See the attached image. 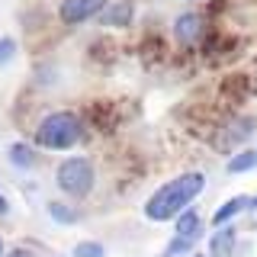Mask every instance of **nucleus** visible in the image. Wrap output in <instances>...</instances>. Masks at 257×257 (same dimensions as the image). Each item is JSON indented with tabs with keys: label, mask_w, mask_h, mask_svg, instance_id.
Wrapping results in <instances>:
<instances>
[{
	"label": "nucleus",
	"mask_w": 257,
	"mask_h": 257,
	"mask_svg": "<svg viewBox=\"0 0 257 257\" xmlns=\"http://www.w3.org/2000/svg\"><path fill=\"white\" fill-rule=\"evenodd\" d=\"M206 187V177L199 171H187L180 177H174V180L161 183V187L148 196V203H145V215H148L151 222H171L177 215L183 212V209H190V203L203 193Z\"/></svg>",
	"instance_id": "nucleus-1"
},
{
	"label": "nucleus",
	"mask_w": 257,
	"mask_h": 257,
	"mask_svg": "<svg viewBox=\"0 0 257 257\" xmlns=\"http://www.w3.org/2000/svg\"><path fill=\"white\" fill-rule=\"evenodd\" d=\"M80 139H84V122L71 109L48 112L36 128V145L45 151H71Z\"/></svg>",
	"instance_id": "nucleus-2"
},
{
	"label": "nucleus",
	"mask_w": 257,
	"mask_h": 257,
	"mask_svg": "<svg viewBox=\"0 0 257 257\" xmlns=\"http://www.w3.org/2000/svg\"><path fill=\"white\" fill-rule=\"evenodd\" d=\"M55 183H58V190L64 196H90L93 187H96V171H93V161L87 158H68L58 164V171H55Z\"/></svg>",
	"instance_id": "nucleus-3"
},
{
	"label": "nucleus",
	"mask_w": 257,
	"mask_h": 257,
	"mask_svg": "<svg viewBox=\"0 0 257 257\" xmlns=\"http://www.w3.org/2000/svg\"><path fill=\"white\" fill-rule=\"evenodd\" d=\"M106 4L109 0H61L58 16L68 26H77V23H87V20H93V16H100Z\"/></svg>",
	"instance_id": "nucleus-4"
},
{
	"label": "nucleus",
	"mask_w": 257,
	"mask_h": 257,
	"mask_svg": "<svg viewBox=\"0 0 257 257\" xmlns=\"http://www.w3.org/2000/svg\"><path fill=\"white\" fill-rule=\"evenodd\" d=\"M203 32H206V23H203V16L199 13H180L174 20V39L180 45H196L199 39H203Z\"/></svg>",
	"instance_id": "nucleus-5"
},
{
	"label": "nucleus",
	"mask_w": 257,
	"mask_h": 257,
	"mask_svg": "<svg viewBox=\"0 0 257 257\" xmlns=\"http://www.w3.org/2000/svg\"><path fill=\"white\" fill-rule=\"evenodd\" d=\"M135 16V4H128V0H119V4H106L100 13V23L103 26H128Z\"/></svg>",
	"instance_id": "nucleus-6"
},
{
	"label": "nucleus",
	"mask_w": 257,
	"mask_h": 257,
	"mask_svg": "<svg viewBox=\"0 0 257 257\" xmlns=\"http://www.w3.org/2000/svg\"><path fill=\"white\" fill-rule=\"evenodd\" d=\"M247 203H251L247 196H235V199H228V203H222L219 209H215V215H212V225H215V228L228 225L231 219H235V215H241V212H244V209H247Z\"/></svg>",
	"instance_id": "nucleus-7"
},
{
	"label": "nucleus",
	"mask_w": 257,
	"mask_h": 257,
	"mask_svg": "<svg viewBox=\"0 0 257 257\" xmlns=\"http://www.w3.org/2000/svg\"><path fill=\"white\" fill-rule=\"evenodd\" d=\"M199 231H203V219H199V212H196V209H183V212L177 215V235L199 238Z\"/></svg>",
	"instance_id": "nucleus-8"
},
{
	"label": "nucleus",
	"mask_w": 257,
	"mask_h": 257,
	"mask_svg": "<svg viewBox=\"0 0 257 257\" xmlns=\"http://www.w3.org/2000/svg\"><path fill=\"white\" fill-rule=\"evenodd\" d=\"M7 158H10V164L20 167V171H29V167L36 164V151H32V145H26V142H13Z\"/></svg>",
	"instance_id": "nucleus-9"
},
{
	"label": "nucleus",
	"mask_w": 257,
	"mask_h": 257,
	"mask_svg": "<svg viewBox=\"0 0 257 257\" xmlns=\"http://www.w3.org/2000/svg\"><path fill=\"white\" fill-rule=\"evenodd\" d=\"M212 257H228L231 254V247H235V228H228V225H222L219 228V235L212 238Z\"/></svg>",
	"instance_id": "nucleus-10"
},
{
	"label": "nucleus",
	"mask_w": 257,
	"mask_h": 257,
	"mask_svg": "<svg viewBox=\"0 0 257 257\" xmlns=\"http://www.w3.org/2000/svg\"><path fill=\"white\" fill-rule=\"evenodd\" d=\"M48 215H52L55 222H61V225H77L80 222L77 209H71L68 203H58V199H52V203H48Z\"/></svg>",
	"instance_id": "nucleus-11"
},
{
	"label": "nucleus",
	"mask_w": 257,
	"mask_h": 257,
	"mask_svg": "<svg viewBox=\"0 0 257 257\" xmlns=\"http://www.w3.org/2000/svg\"><path fill=\"white\" fill-rule=\"evenodd\" d=\"M254 164H257V151H238V155L228 161V174H247Z\"/></svg>",
	"instance_id": "nucleus-12"
},
{
	"label": "nucleus",
	"mask_w": 257,
	"mask_h": 257,
	"mask_svg": "<svg viewBox=\"0 0 257 257\" xmlns=\"http://www.w3.org/2000/svg\"><path fill=\"white\" fill-rule=\"evenodd\" d=\"M193 244H196V238H187V235H174V238H171V244L164 247V254H161V257H180V254H187Z\"/></svg>",
	"instance_id": "nucleus-13"
},
{
	"label": "nucleus",
	"mask_w": 257,
	"mask_h": 257,
	"mask_svg": "<svg viewBox=\"0 0 257 257\" xmlns=\"http://www.w3.org/2000/svg\"><path fill=\"white\" fill-rule=\"evenodd\" d=\"M74 257H106V247L100 241H80L74 247Z\"/></svg>",
	"instance_id": "nucleus-14"
},
{
	"label": "nucleus",
	"mask_w": 257,
	"mask_h": 257,
	"mask_svg": "<svg viewBox=\"0 0 257 257\" xmlns=\"http://www.w3.org/2000/svg\"><path fill=\"white\" fill-rule=\"evenodd\" d=\"M13 55H16V39L4 36V39H0V64H7Z\"/></svg>",
	"instance_id": "nucleus-15"
},
{
	"label": "nucleus",
	"mask_w": 257,
	"mask_h": 257,
	"mask_svg": "<svg viewBox=\"0 0 257 257\" xmlns=\"http://www.w3.org/2000/svg\"><path fill=\"white\" fill-rule=\"evenodd\" d=\"M4 257H36V254H32L29 247H13V251H10V254H4Z\"/></svg>",
	"instance_id": "nucleus-16"
},
{
	"label": "nucleus",
	"mask_w": 257,
	"mask_h": 257,
	"mask_svg": "<svg viewBox=\"0 0 257 257\" xmlns=\"http://www.w3.org/2000/svg\"><path fill=\"white\" fill-rule=\"evenodd\" d=\"M7 209H10V206H7V196H0V215H4Z\"/></svg>",
	"instance_id": "nucleus-17"
},
{
	"label": "nucleus",
	"mask_w": 257,
	"mask_h": 257,
	"mask_svg": "<svg viewBox=\"0 0 257 257\" xmlns=\"http://www.w3.org/2000/svg\"><path fill=\"white\" fill-rule=\"evenodd\" d=\"M7 254V244H4V238H0V257H4Z\"/></svg>",
	"instance_id": "nucleus-18"
},
{
	"label": "nucleus",
	"mask_w": 257,
	"mask_h": 257,
	"mask_svg": "<svg viewBox=\"0 0 257 257\" xmlns=\"http://www.w3.org/2000/svg\"><path fill=\"white\" fill-rule=\"evenodd\" d=\"M247 209H257V196H254V199H251V203H247Z\"/></svg>",
	"instance_id": "nucleus-19"
},
{
	"label": "nucleus",
	"mask_w": 257,
	"mask_h": 257,
	"mask_svg": "<svg viewBox=\"0 0 257 257\" xmlns=\"http://www.w3.org/2000/svg\"><path fill=\"white\" fill-rule=\"evenodd\" d=\"M196 257H203V254H196Z\"/></svg>",
	"instance_id": "nucleus-20"
}]
</instances>
